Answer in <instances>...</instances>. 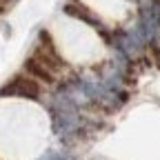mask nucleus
<instances>
[{
  "label": "nucleus",
  "instance_id": "f257e3e1",
  "mask_svg": "<svg viewBox=\"0 0 160 160\" xmlns=\"http://www.w3.org/2000/svg\"><path fill=\"white\" fill-rule=\"evenodd\" d=\"M60 47L62 51L71 58L78 60V62H89L100 53V45L98 40L87 31V29H78V31H69L62 40H60Z\"/></svg>",
  "mask_w": 160,
  "mask_h": 160
}]
</instances>
